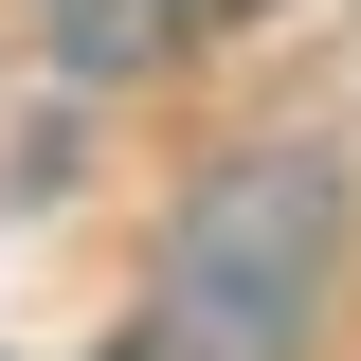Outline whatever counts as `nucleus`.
<instances>
[{
  "instance_id": "nucleus-1",
  "label": "nucleus",
  "mask_w": 361,
  "mask_h": 361,
  "mask_svg": "<svg viewBox=\"0 0 361 361\" xmlns=\"http://www.w3.org/2000/svg\"><path fill=\"white\" fill-rule=\"evenodd\" d=\"M307 253H325V180H307V163L217 180V217L180 235V325H199L217 361H271V343H289V289H307Z\"/></svg>"
},
{
  "instance_id": "nucleus-2",
  "label": "nucleus",
  "mask_w": 361,
  "mask_h": 361,
  "mask_svg": "<svg viewBox=\"0 0 361 361\" xmlns=\"http://www.w3.org/2000/svg\"><path fill=\"white\" fill-rule=\"evenodd\" d=\"M37 18H54V54H73V73H127V54L180 37V0H37Z\"/></svg>"
}]
</instances>
